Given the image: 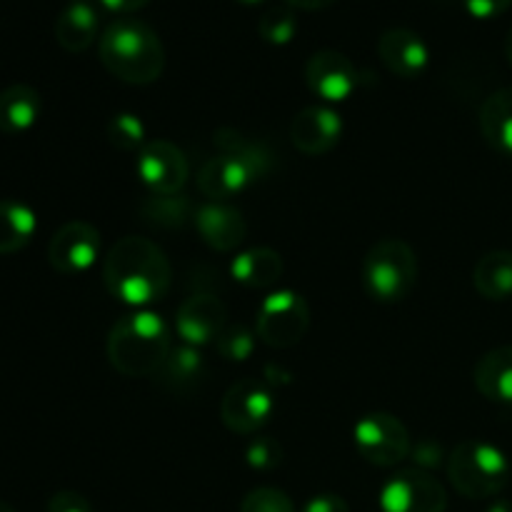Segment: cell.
Here are the masks:
<instances>
[{"label":"cell","mask_w":512,"mask_h":512,"mask_svg":"<svg viewBox=\"0 0 512 512\" xmlns=\"http://www.w3.org/2000/svg\"><path fill=\"white\" fill-rule=\"evenodd\" d=\"M205 373V360L200 348H190V345H180V348L170 350L168 360L160 368L163 375V383L170 385L175 390L190 388V385L198 383Z\"/></svg>","instance_id":"25"},{"label":"cell","mask_w":512,"mask_h":512,"mask_svg":"<svg viewBox=\"0 0 512 512\" xmlns=\"http://www.w3.org/2000/svg\"><path fill=\"white\" fill-rule=\"evenodd\" d=\"M103 283L120 303L148 308L168 295L173 285V268L158 243L138 235H125L108 250Z\"/></svg>","instance_id":"1"},{"label":"cell","mask_w":512,"mask_h":512,"mask_svg":"<svg viewBox=\"0 0 512 512\" xmlns=\"http://www.w3.org/2000/svg\"><path fill=\"white\" fill-rule=\"evenodd\" d=\"M48 512H93V505L85 495L75 493V490H58L48 500Z\"/></svg>","instance_id":"33"},{"label":"cell","mask_w":512,"mask_h":512,"mask_svg":"<svg viewBox=\"0 0 512 512\" xmlns=\"http://www.w3.org/2000/svg\"><path fill=\"white\" fill-rule=\"evenodd\" d=\"M310 328V308L295 290H275L265 295L255 313V335L263 345L285 350L298 345Z\"/></svg>","instance_id":"7"},{"label":"cell","mask_w":512,"mask_h":512,"mask_svg":"<svg viewBox=\"0 0 512 512\" xmlns=\"http://www.w3.org/2000/svg\"><path fill=\"white\" fill-rule=\"evenodd\" d=\"M135 173L150 195H178L188 183L190 165L178 145L155 138L138 150Z\"/></svg>","instance_id":"11"},{"label":"cell","mask_w":512,"mask_h":512,"mask_svg":"<svg viewBox=\"0 0 512 512\" xmlns=\"http://www.w3.org/2000/svg\"><path fill=\"white\" fill-rule=\"evenodd\" d=\"M98 53L103 68L128 85L155 83L165 70L163 40L143 20L110 23L100 35Z\"/></svg>","instance_id":"3"},{"label":"cell","mask_w":512,"mask_h":512,"mask_svg":"<svg viewBox=\"0 0 512 512\" xmlns=\"http://www.w3.org/2000/svg\"><path fill=\"white\" fill-rule=\"evenodd\" d=\"M448 480L463 498L488 500L510 483V460L498 445L485 440H463L448 455Z\"/></svg>","instance_id":"5"},{"label":"cell","mask_w":512,"mask_h":512,"mask_svg":"<svg viewBox=\"0 0 512 512\" xmlns=\"http://www.w3.org/2000/svg\"><path fill=\"white\" fill-rule=\"evenodd\" d=\"M100 15L93 3H68L55 20V40L68 53H83L98 38Z\"/></svg>","instance_id":"18"},{"label":"cell","mask_w":512,"mask_h":512,"mask_svg":"<svg viewBox=\"0 0 512 512\" xmlns=\"http://www.w3.org/2000/svg\"><path fill=\"white\" fill-rule=\"evenodd\" d=\"M473 380L483 398L512 405V345L485 353L475 365Z\"/></svg>","instance_id":"19"},{"label":"cell","mask_w":512,"mask_h":512,"mask_svg":"<svg viewBox=\"0 0 512 512\" xmlns=\"http://www.w3.org/2000/svg\"><path fill=\"white\" fill-rule=\"evenodd\" d=\"M255 338H258V335H253L248 328H243V325H230V328H225V333L220 335L215 348H218L223 360H230V363H245V360L253 355Z\"/></svg>","instance_id":"29"},{"label":"cell","mask_w":512,"mask_h":512,"mask_svg":"<svg viewBox=\"0 0 512 512\" xmlns=\"http://www.w3.org/2000/svg\"><path fill=\"white\" fill-rule=\"evenodd\" d=\"M480 130L495 153L512 158V85L485 98L480 108Z\"/></svg>","instance_id":"22"},{"label":"cell","mask_w":512,"mask_h":512,"mask_svg":"<svg viewBox=\"0 0 512 512\" xmlns=\"http://www.w3.org/2000/svg\"><path fill=\"white\" fill-rule=\"evenodd\" d=\"M505 55H508V60L512 65V28L508 30V35H505Z\"/></svg>","instance_id":"39"},{"label":"cell","mask_w":512,"mask_h":512,"mask_svg":"<svg viewBox=\"0 0 512 512\" xmlns=\"http://www.w3.org/2000/svg\"><path fill=\"white\" fill-rule=\"evenodd\" d=\"M378 58L393 75L413 80L428 68L430 48L415 30L388 28L378 38Z\"/></svg>","instance_id":"16"},{"label":"cell","mask_w":512,"mask_h":512,"mask_svg":"<svg viewBox=\"0 0 512 512\" xmlns=\"http://www.w3.org/2000/svg\"><path fill=\"white\" fill-rule=\"evenodd\" d=\"M238 512H298L288 493L278 488H255L240 503Z\"/></svg>","instance_id":"31"},{"label":"cell","mask_w":512,"mask_h":512,"mask_svg":"<svg viewBox=\"0 0 512 512\" xmlns=\"http://www.w3.org/2000/svg\"><path fill=\"white\" fill-rule=\"evenodd\" d=\"M193 223L203 243L218 253H230L248 235V223H245L243 213L228 203L208 200L193 213Z\"/></svg>","instance_id":"17"},{"label":"cell","mask_w":512,"mask_h":512,"mask_svg":"<svg viewBox=\"0 0 512 512\" xmlns=\"http://www.w3.org/2000/svg\"><path fill=\"white\" fill-rule=\"evenodd\" d=\"M235 3H240V5H248V8H253V5H260V3H265V0H235Z\"/></svg>","instance_id":"40"},{"label":"cell","mask_w":512,"mask_h":512,"mask_svg":"<svg viewBox=\"0 0 512 512\" xmlns=\"http://www.w3.org/2000/svg\"><path fill=\"white\" fill-rule=\"evenodd\" d=\"M355 450L375 468H395L410 458L413 440L403 420L390 413H368L353 428Z\"/></svg>","instance_id":"8"},{"label":"cell","mask_w":512,"mask_h":512,"mask_svg":"<svg viewBox=\"0 0 512 512\" xmlns=\"http://www.w3.org/2000/svg\"><path fill=\"white\" fill-rule=\"evenodd\" d=\"M418 283V258L400 238H383L363 258V288L378 303H400Z\"/></svg>","instance_id":"6"},{"label":"cell","mask_w":512,"mask_h":512,"mask_svg":"<svg viewBox=\"0 0 512 512\" xmlns=\"http://www.w3.org/2000/svg\"><path fill=\"white\" fill-rule=\"evenodd\" d=\"M100 255V233L85 220H70L55 230L48 243V260L58 273H88Z\"/></svg>","instance_id":"14"},{"label":"cell","mask_w":512,"mask_h":512,"mask_svg":"<svg viewBox=\"0 0 512 512\" xmlns=\"http://www.w3.org/2000/svg\"><path fill=\"white\" fill-rule=\"evenodd\" d=\"M410 460H413V468H420V470H428V473H433V470H438L440 465L448 463V455H445L443 445L438 443V440L433 438H423L418 440V443L413 445V450H410Z\"/></svg>","instance_id":"32"},{"label":"cell","mask_w":512,"mask_h":512,"mask_svg":"<svg viewBox=\"0 0 512 512\" xmlns=\"http://www.w3.org/2000/svg\"><path fill=\"white\" fill-rule=\"evenodd\" d=\"M38 215L20 200H0V255L18 253L33 240Z\"/></svg>","instance_id":"24"},{"label":"cell","mask_w":512,"mask_h":512,"mask_svg":"<svg viewBox=\"0 0 512 512\" xmlns=\"http://www.w3.org/2000/svg\"><path fill=\"white\" fill-rule=\"evenodd\" d=\"M215 145L220 153L205 160L198 170V190L213 203H228L270 173L273 155L268 148L253 143L238 130L220 128L215 133Z\"/></svg>","instance_id":"2"},{"label":"cell","mask_w":512,"mask_h":512,"mask_svg":"<svg viewBox=\"0 0 512 512\" xmlns=\"http://www.w3.org/2000/svg\"><path fill=\"white\" fill-rule=\"evenodd\" d=\"M225 328H228V308L215 295H190L175 313V333L183 340V345H190V348L218 343Z\"/></svg>","instance_id":"12"},{"label":"cell","mask_w":512,"mask_h":512,"mask_svg":"<svg viewBox=\"0 0 512 512\" xmlns=\"http://www.w3.org/2000/svg\"><path fill=\"white\" fill-rule=\"evenodd\" d=\"M143 215L148 223L175 228L190 218V200L183 195H150L143 203Z\"/></svg>","instance_id":"27"},{"label":"cell","mask_w":512,"mask_h":512,"mask_svg":"<svg viewBox=\"0 0 512 512\" xmlns=\"http://www.w3.org/2000/svg\"><path fill=\"white\" fill-rule=\"evenodd\" d=\"M260 38L268 45H288L298 35V15L290 5H270L258 20Z\"/></svg>","instance_id":"26"},{"label":"cell","mask_w":512,"mask_h":512,"mask_svg":"<svg viewBox=\"0 0 512 512\" xmlns=\"http://www.w3.org/2000/svg\"><path fill=\"white\" fill-rule=\"evenodd\" d=\"M378 503L383 512H445L448 493L428 470L405 468L385 480Z\"/></svg>","instance_id":"9"},{"label":"cell","mask_w":512,"mask_h":512,"mask_svg":"<svg viewBox=\"0 0 512 512\" xmlns=\"http://www.w3.org/2000/svg\"><path fill=\"white\" fill-rule=\"evenodd\" d=\"M275 413V398L268 385L255 378L238 380L220 403V420L235 435H255Z\"/></svg>","instance_id":"10"},{"label":"cell","mask_w":512,"mask_h":512,"mask_svg":"<svg viewBox=\"0 0 512 512\" xmlns=\"http://www.w3.org/2000/svg\"><path fill=\"white\" fill-rule=\"evenodd\" d=\"M283 258L278 250L273 248H250L243 250L238 258L230 263V275L238 280L240 285L253 290L273 288L280 278H283Z\"/></svg>","instance_id":"21"},{"label":"cell","mask_w":512,"mask_h":512,"mask_svg":"<svg viewBox=\"0 0 512 512\" xmlns=\"http://www.w3.org/2000/svg\"><path fill=\"white\" fill-rule=\"evenodd\" d=\"M245 463H248L250 470H258V473L275 470L283 463V445L275 438H270V435L250 438L248 448H245Z\"/></svg>","instance_id":"30"},{"label":"cell","mask_w":512,"mask_h":512,"mask_svg":"<svg viewBox=\"0 0 512 512\" xmlns=\"http://www.w3.org/2000/svg\"><path fill=\"white\" fill-rule=\"evenodd\" d=\"M473 285L485 300L503 303L512 298V250H490L473 270Z\"/></svg>","instance_id":"23"},{"label":"cell","mask_w":512,"mask_h":512,"mask_svg":"<svg viewBox=\"0 0 512 512\" xmlns=\"http://www.w3.org/2000/svg\"><path fill=\"white\" fill-rule=\"evenodd\" d=\"M305 83L310 93L325 103H343L358 90L360 75L353 60L340 50H318L305 63Z\"/></svg>","instance_id":"13"},{"label":"cell","mask_w":512,"mask_h":512,"mask_svg":"<svg viewBox=\"0 0 512 512\" xmlns=\"http://www.w3.org/2000/svg\"><path fill=\"white\" fill-rule=\"evenodd\" d=\"M70 3H93V0H70Z\"/></svg>","instance_id":"42"},{"label":"cell","mask_w":512,"mask_h":512,"mask_svg":"<svg viewBox=\"0 0 512 512\" xmlns=\"http://www.w3.org/2000/svg\"><path fill=\"white\" fill-rule=\"evenodd\" d=\"M485 512H512V503L510 500H495L485 508Z\"/></svg>","instance_id":"38"},{"label":"cell","mask_w":512,"mask_h":512,"mask_svg":"<svg viewBox=\"0 0 512 512\" xmlns=\"http://www.w3.org/2000/svg\"><path fill=\"white\" fill-rule=\"evenodd\" d=\"M43 100L30 85H10L0 93V133L23 135L38 123Z\"/></svg>","instance_id":"20"},{"label":"cell","mask_w":512,"mask_h":512,"mask_svg":"<svg viewBox=\"0 0 512 512\" xmlns=\"http://www.w3.org/2000/svg\"><path fill=\"white\" fill-rule=\"evenodd\" d=\"M465 10L478 20H493L510 8L512 0H463Z\"/></svg>","instance_id":"34"},{"label":"cell","mask_w":512,"mask_h":512,"mask_svg":"<svg viewBox=\"0 0 512 512\" xmlns=\"http://www.w3.org/2000/svg\"><path fill=\"white\" fill-rule=\"evenodd\" d=\"M300 512H350V508H348V503L340 498V495L323 493V495H315V498H310Z\"/></svg>","instance_id":"35"},{"label":"cell","mask_w":512,"mask_h":512,"mask_svg":"<svg viewBox=\"0 0 512 512\" xmlns=\"http://www.w3.org/2000/svg\"><path fill=\"white\" fill-rule=\"evenodd\" d=\"M98 3L110 13H133V10L145 8L150 0H98Z\"/></svg>","instance_id":"36"},{"label":"cell","mask_w":512,"mask_h":512,"mask_svg":"<svg viewBox=\"0 0 512 512\" xmlns=\"http://www.w3.org/2000/svg\"><path fill=\"white\" fill-rule=\"evenodd\" d=\"M0 512H15L13 508H10L8 503H3V500H0Z\"/></svg>","instance_id":"41"},{"label":"cell","mask_w":512,"mask_h":512,"mask_svg":"<svg viewBox=\"0 0 512 512\" xmlns=\"http://www.w3.org/2000/svg\"><path fill=\"white\" fill-rule=\"evenodd\" d=\"M283 3L290 5L293 10H325L338 3V0H283Z\"/></svg>","instance_id":"37"},{"label":"cell","mask_w":512,"mask_h":512,"mask_svg":"<svg viewBox=\"0 0 512 512\" xmlns=\"http://www.w3.org/2000/svg\"><path fill=\"white\" fill-rule=\"evenodd\" d=\"M108 140L118 150H140L145 140V125L133 113H115L108 123Z\"/></svg>","instance_id":"28"},{"label":"cell","mask_w":512,"mask_h":512,"mask_svg":"<svg viewBox=\"0 0 512 512\" xmlns=\"http://www.w3.org/2000/svg\"><path fill=\"white\" fill-rule=\"evenodd\" d=\"M170 350L173 343L168 323L150 310L123 315L108 335V360L125 378H148L160 373Z\"/></svg>","instance_id":"4"},{"label":"cell","mask_w":512,"mask_h":512,"mask_svg":"<svg viewBox=\"0 0 512 512\" xmlns=\"http://www.w3.org/2000/svg\"><path fill=\"white\" fill-rule=\"evenodd\" d=\"M343 135V118L328 105L303 108L290 123V140L303 155H325Z\"/></svg>","instance_id":"15"}]
</instances>
